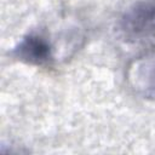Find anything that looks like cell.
<instances>
[{
    "mask_svg": "<svg viewBox=\"0 0 155 155\" xmlns=\"http://www.w3.org/2000/svg\"><path fill=\"white\" fill-rule=\"evenodd\" d=\"M119 30L125 40L138 41L155 34V0H137L120 17Z\"/></svg>",
    "mask_w": 155,
    "mask_h": 155,
    "instance_id": "obj_1",
    "label": "cell"
},
{
    "mask_svg": "<svg viewBox=\"0 0 155 155\" xmlns=\"http://www.w3.org/2000/svg\"><path fill=\"white\" fill-rule=\"evenodd\" d=\"M127 81L136 94L155 101V50H150L131 62L127 69Z\"/></svg>",
    "mask_w": 155,
    "mask_h": 155,
    "instance_id": "obj_2",
    "label": "cell"
},
{
    "mask_svg": "<svg viewBox=\"0 0 155 155\" xmlns=\"http://www.w3.org/2000/svg\"><path fill=\"white\" fill-rule=\"evenodd\" d=\"M12 56L30 65L46 67L53 61V47L46 36L38 33H29L15 46Z\"/></svg>",
    "mask_w": 155,
    "mask_h": 155,
    "instance_id": "obj_3",
    "label": "cell"
}]
</instances>
